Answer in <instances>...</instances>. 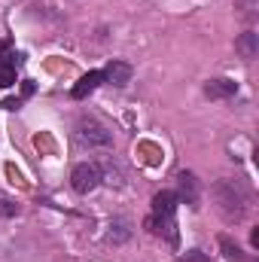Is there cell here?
<instances>
[{"label": "cell", "mask_w": 259, "mask_h": 262, "mask_svg": "<svg viewBox=\"0 0 259 262\" xmlns=\"http://www.w3.org/2000/svg\"><path fill=\"white\" fill-rule=\"evenodd\" d=\"M213 195L220 201V210L229 223H241L244 213H247V192L241 189V183H232V180H223L213 186Z\"/></svg>", "instance_id": "cell-1"}, {"label": "cell", "mask_w": 259, "mask_h": 262, "mask_svg": "<svg viewBox=\"0 0 259 262\" xmlns=\"http://www.w3.org/2000/svg\"><path fill=\"white\" fill-rule=\"evenodd\" d=\"M76 137L82 143H89V146H107L110 143V131L104 128L101 122H95L92 116H82L76 122Z\"/></svg>", "instance_id": "cell-2"}, {"label": "cell", "mask_w": 259, "mask_h": 262, "mask_svg": "<svg viewBox=\"0 0 259 262\" xmlns=\"http://www.w3.org/2000/svg\"><path fill=\"white\" fill-rule=\"evenodd\" d=\"M101 183V171H98V165H76L73 168V174H70V186L79 192V195H89L95 186Z\"/></svg>", "instance_id": "cell-3"}, {"label": "cell", "mask_w": 259, "mask_h": 262, "mask_svg": "<svg viewBox=\"0 0 259 262\" xmlns=\"http://www.w3.org/2000/svg\"><path fill=\"white\" fill-rule=\"evenodd\" d=\"M177 189H180V201H186L189 207L198 204V180H195V174L189 171H183V174H177Z\"/></svg>", "instance_id": "cell-4"}, {"label": "cell", "mask_w": 259, "mask_h": 262, "mask_svg": "<svg viewBox=\"0 0 259 262\" xmlns=\"http://www.w3.org/2000/svg\"><path fill=\"white\" fill-rule=\"evenodd\" d=\"M101 82H104V73H101V70H89V73L73 85V92H70V95H73L76 101H82V98H85V95H92Z\"/></svg>", "instance_id": "cell-5"}, {"label": "cell", "mask_w": 259, "mask_h": 262, "mask_svg": "<svg viewBox=\"0 0 259 262\" xmlns=\"http://www.w3.org/2000/svg\"><path fill=\"white\" fill-rule=\"evenodd\" d=\"M235 92H238V82H235V79H210V82L204 85V95H207V98H213V101L232 98Z\"/></svg>", "instance_id": "cell-6"}, {"label": "cell", "mask_w": 259, "mask_h": 262, "mask_svg": "<svg viewBox=\"0 0 259 262\" xmlns=\"http://www.w3.org/2000/svg\"><path fill=\"white\" fill-rule=\"evenodd\" d=\"M101 73H104V79L113 82V85H128L131 82V64H125V61H110Z\"/></svg>", "instance_id": "cell-7"}, {"label": "cell", "mask_w": 259, "mask_h": 262, "mask_svg": "<svg viewBox=\"0 0 259 262\" xmlns=\"http://www.w3.org/2000/svg\"><path fill=\"white\" fill-rule=\"evenodd\" d=\"M235 49L241 52V58H256V52H259V40H256V34L253 31H247V34H241L238 40H235Z\"/></svg>", "instance_id": "cell-8"}, {"label": "cell", "mask_w": 259, "mask_h": 262, "mask_svg": "<svg viewBox=\"0 0 259 262\" xmlns=\"http://www.w3.org/2000/svg\"><path fill=\"white\" fill-rule=\"evenodd\" d=\"M220 247H223L226 259H235V262H253V259H247V256L241 253V247H238V244H232V238H226V235H220Z\"/></svg>", "instance_id": "cell-9"}, {"label": "cell", "mask_w": 259, "mask_h": 262, "mask_svg": "<svg viewBox=\"0 0 259 262\" xmlns=\"http://www.w3.org/2000/svg\"><path fill=\"white\" fill-rule=\"evenodd\" d=\"M9 85H15V58L0 64V89H9Z\"/></svg>", "instance_id": "cell-10"}, {"label": "cell", "mask_w": 259, "mask_h": 262, "mask_svg": "<svg viewBox=\"0 0 259 262\" xmlns=\"http://www.w3.org/2000/svg\"><path fill=\"white\" fill-rule=\"evenodd\" d=\"M18 213V204L9 195H0V216H15Z\"/></svg>", "instance_id": "cell-11"}, {"label": "cell", "mask_w": 259, "mask_h": 262, "mask_svg": "<svg viewBox=\"0 0 259 262\" xmlns=\"http://www.w3.org/2000/svg\"><path fill=\"white\" fill-rule=\"evenodd\" d=\"M113 229H116V232H110V241H125V238H128V229H125V223H116Z\"/></svg>", "instance_id": "cell-12"}, {"label": "cell", "mask_w": 259, "mask_h": 262, "mask_svg": "<svg viewBox=\"0 0 259 262\" xmlns=\"http://www.w3.org/2000/svg\"><path fill=\"white\" fill-rule=\"evenodd\" d=\"M183 262H210V259H207L201 250H186V253H183Z\"/></svg>", "instance_id": "cell-13"}]
</instances>
